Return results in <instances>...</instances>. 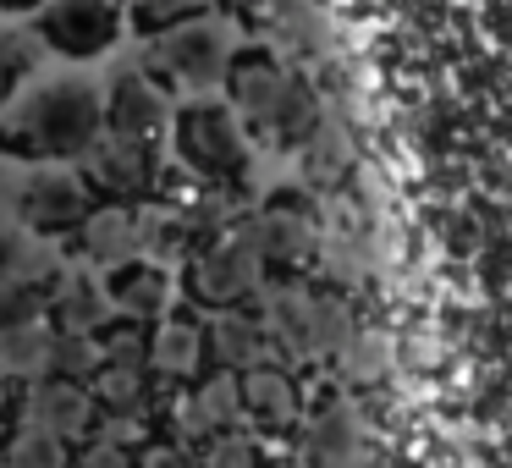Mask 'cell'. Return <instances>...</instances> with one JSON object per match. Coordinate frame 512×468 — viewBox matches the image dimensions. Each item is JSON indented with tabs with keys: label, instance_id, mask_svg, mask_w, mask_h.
<instances>
[{
	"label": "cell",
	"instance_id": "obj_1",
	"mask_svg": "<svg viewBox=\"0 0 512 468\" xmlns=\"http://www.w3.org/2000/svg\"><path fill=\"white\" fill-rule=\"evenodd\" d=\"M105 133V94L83 78L28 89L0 116V160L17 166H78Z\"/></svg>",
	"mask_w": 512,
	"mask_h": 468
},
{
	"label": "cell",
	"instance_id": "obj_28",
	"mask_svg": "<svg viewBox=\"0 0 512 468\" xmlns=\"http://www.w3.org/2000/svg\"><path fill=\"white\" fill-rule=\"evenodd\" d=\"M50 331H56V325H50ZM94 369H100V336H67V331H56V342H50V375L83 380V386H89Z\"/></svg>",
	"mask_w": 512,
	"mask_h": 468
},
{
	"label": "cell",
	"instance_id": "obj_3",
	"mask_svg": "<svg viewBox=\"0 0 512 468\" xmlns=\"http://www.w3.org/2000/svg\"><path fill=\"white\" fill-rule=\"evenodd\" d=\"M171 155L204 188H243L248 171H254V138L243 133V122L226 100L199 94L171 116Z\"/></svg>",
	"mask_w": 512,
	"mask_h": 468
},
{
	"label": "cell",
	"instance_id": "obj_29",
	"mask_svg": "<svg viewBox=\"0 0 512 468\" xmlns=\"http://www.w3.org/2000/svg\"><path fill=\"white\" fill-rule=\"evenodd\" d=\"M100 364H122V369H149V325L133 320H111L100 331Z\"/></svg>",
	"mask_w": 512,
	"mask_h": 468
},
{
	"label": "cell",
	"instance_id": "obj_35",
	"mask_svg": "<svg viewBox=\"0 0 512 468\" xmlns=\"http://www.w3.org/2000/svg\"><path fill=\"white\" fill-rule=\"evenodd\" d=\"M215 6H237V0H215Z\"/></svg>",
	"mask_w": 512,
	"mask_h": 468
},
{
	"label": "cell",
	"instance_id": "obj_20",
	"mask_svg": "<svg viewBox=\"0 0 512 468\" xmlns=\"http://www.w3.org/2000/svg\"><path fill=\"white\" fill-rule=\"evenodd\" d=\"M61 248H50L45 237L23 232L0 215V287H23V281H56L61 276Z\"/></svg>",
	"mask_w": 512,
	"mask_h": 468
},
{
	"label": "cell",
	"instance_id": "obj_17",
	"mask_svg": "<svg viewBox=\"0 0 512 468\" xmlns=\"http://www.w3.org/2000/svg\"><path fill=\"white\" fill-rule=\"evenodd\" d=\"M237 391H243V413L248 424H259L265 435H287L298 424V380L276 364H259L248 375H237Z\"/></svg>",
	"mask_w": 512,
	"mask_h": 468
},
{
	"label": "cell",
	"instance_id": "obj_12",
	"mask_svg": "<svg viewBox=\"0 0 512 468\" xmlns=\"http://www.w3.org/2000/svg\"><path fill=\"white\" fill-rule=\"evenodd\" d=\"M12 419L39 424V430L61 435L67 446H83L94 430H100V408H94L89 386H83V380H61V375H45V380H34V386H17V413Z\"/></svg>",
	"mask_w": 512,
	"mask_h": 468
},
{
	"label": "cell",
	"instance_id": "obj_25",
	"mask_svg": "<svg viewBox=\"0 0 512 468\" xmlns=\"http://www.w3.org/2000/svg\"><path fill=\"white\" fill-rule=\"evenodd\" d=\"M50 320V281H23V287H0V336L28 331Z\"/></svg>",
	"mask_w": 512,
	"mask_h": 468
},
{
	"label": "cell",
	"instance_id": "obj_18",
	"mask_svg": "<svg viewBox=\"0 0 512 468\" xmlns=\"http://www.w3.org/2000/svg\"><path fill=\"white\" fill-rule=\"evenodd\" d=\"M89 397L100 408V424H133L155 413V375L149 369H122V364H100L89 375Z\"/></svg>",
	"mask_w": 512,
	"mask_h": 468
},
{
	"label": "cell",
	"instance_id": "obj_21",
	"mask_svg": "<svg viewBox=\"0 0 512 468\" xmlns=\"http://www.w3.org/2000/svg\"><path fill=\"white\" fill-rule=\"evenodd\" d=\"M50 342H56L50 320L0 336V380L6 386H34V380H45L50 375Z\"/></svg>",
	"mask_w": 512,
	"mask_h": 468
},
{
	"label": "cell",
	"instance_id": "obj_9",
	"mask_svg": "<svg viewBox=\"0 0 512 468\" xmlns=\"http://www.w3.org/2000/svg\"><path fill=\"white\" fill-rule=\"evenodd\" d=\"M83 182L94 188V199L100 204H144L160 193V160L155 149L144 144H127V138H111L100 133L94 138V149L78 160Z\"/></svg>",
	"mask_w": 512,
	"mask_h": 468
},
{
	"label": "cell",
	"instance_id": "obj_7",
	"mask_svg": "<svg viewBox=\"0 0 512 468\" xmlns=\"http://www.w3.org/2000/svg\"><path fill=\"white\" fill-rule=\"evenodd\" d=\"M127 34L122 0H45L34 12V45L61 61H100Z\"/></svg>",
	"mask_w": 512,
	"mask_h": 468
},
{
	"label": "cell",
	"instance_id": "obj_31",
	"mask_svg": "<svg viewBox=\"0 0 512 468\" xmlns=\"http://www.w3.org/2000/svg\"><path fill=\"white\" fill-rule=\"evenodd\" d=\"M138 468H204V463L182 441H144L138 446Z\"/></svg>",
	"mask_w": 512,
	"mask_h": 468
},
{
	"label": "cell",
	"instance_id": "obj_26",
	"mask_svg": "<svg viewBox=\"0 0 512 468\" xmlns=\"http://www.w3.org/2000/svg\"><path fill=\"white\" fill-rule=\"evenodd\" d=\"M34 61H39L34 39L17 34V28H0V111H6L17 94H23V83H28V72H34Z\"/></svg>",
	"mask_w": 512,
	"mask_h": 468
},
{
	"label": "cell",
	"instance_id": "obj_14",
	"mask_svg": "<svg viewBox=\"0 0 512 468\" xmlns=\"http://www.w3.org/2000/svg\"><path fill=\"white\" fill-rule=\"evenodd\" d=\"M204 342H210V369H226V375H248V369L270 364L276 358V342H270V325L259 320L254 309H221L210 325H204Z\"/></svg>",
	"mask_w": 512,
	"mask_h": 468
},
{
	"label": "cell",
	"instance_id": "obj_13",
	"mask_svg": "<svg viewBox=\"0 0 512 468\" xmlns=\"http://www.w3.org/2000/svg\"><path fill=\"white\" fill-rule=\"evenodd\" d=\"M105 298H111L116 320L160 325L177 309V276H171L160 259H133V265H116L111 276H105Z\"/></svg>",
	"mask_w": 512,
	"mask_h": 468
},
{
	"label": "cell",
	"instance_id": "obj_30",
	"mask_svg": "<svg viewBox=\"0 0 512 468\" xmlns=\"http://www.w3.org/2000/svg\"><path fill=\"white\" fill-rule=\"evenodd\" d=\"M199 463L204 468H265V452H259V441L248 430H226V435H215V441L204 446Z\"/></svg>",
	"mask_w": 512,
	"mask_h": 468
},
{
	"label": "cell",
	"instance_id": "obj_24",
	"mask_svg": "<svg viewBox=\"0 0 512 468\" xmlns=\"http://www.w3.org/2000/svg\"><path fill=\"white\" fill-rule=\"evenodd\" d=\"M215 0H127V28H133L138 39H155L166 34V28L177 23H193V17H210Z\"/></svg>",
	"mask_w": 512,
	"mask_h": 468
},
{
	"label": "cell",
	"instance_id": "obj_5",
	"mask_svg": "<svg viewBox=\"0 0 512 468\" xmlns=\"http://www.w3.org/2000/svg\"><path fill=\"white\" fill-rule=\"evenodd\" d=\"M226 61H232V39L215 17H193L166 34L144 39V72L171 94H210L221 89Z\"/></svg>",
	"mask_w": 512,
	"mask_h": 468
},
{
	"label": "cell",
	"instance_id": "obj_8",
	"mask_svg": "<svg viewBox=\"0 0 512 468\" xmlns=\"http://www.w3.org/2000/svg\"><path fill=\"white\" fill-rule=\"evenodd\" d=\"M94 188L83 182L78 166H34V177L12 193V215L23 232L45 237V243H67L94 210Z\"/></svg>",
	"mask_w": 512,
	"mask_h": 468
},
{
	"label": "cell",
	"instance_id": "obj_37",
	"mask_svg": "<svg viewBox=\"0 0 512 468\" xmlns=\"http://www.w3.org/2000/svg\"><path fill=\"white\" fill-rule=\"evenodd\" d=\"M0 468H6V463H0Z\"/></svg>",
	"mask_w": 512,
	"mask_h": 468
},
{
	"label": "cell",
	"instance_id": "obj_4",
	"mask_svg": "<svg viewBox=\"0 0 512 468\" xmlns=\"http://www.w3.org/2000/svg\"><path fill=\"white\" fill-rule=\"evenodd\" d=\"M259 320L270 325V342L292 358H325L353 342V314L336 292H314L292 276H265L259 287Z\"/></svg>",
	"mask_w": 512,
	"mask_h": 468
},
{
	"label": "cell",
	"instance_id": "obj_16",
	"mask_svg": "<svg viewBox=\"0 0 512 468\" xmlns=\"http://www.w3.org/2000/svg\"><path fill=\"white\" fill-rule=\"evenodd\" d=\"M116 320L111 298H105V281H94L89 270H61L50 281V325L67 336H100Z\"/></svg>",
	"mask_w": 512,
	"mask_h": 468
},
{
	"label": "cell",
	"instance_id": "obj_6",
	"mask_svg": "<svg viewBox=\"0 0 512 468\" xmlns=\"http://www.w3.org/2000/svg\"><path fill=\"white\" fill-rule=\"evenodd\" d=\"M265 276H270L265 259L243 243L237 226L204 237V243L188 254V265H182V287H188V298L199 303V309H215V314L254 303L259 287H265Z\"/></svg>",
	"mask_w": 512,
	"mask_h": 468
},
{
	"label": "cell",
	"instance_id": "obj_2",
	"mask_svg": "<svg viewBox=\"0 0 512 468\" xmlns=\"http://www.w3.org/2000/svg\"><path fill=\"white\" fill-rule=\"evenodd\" d=\"M221 89H226L221 100L237 111L243 133L259 138L265 149H276V155H298V149L325 127L314 89L276 56V50H265V45L232 50Z\"/></svg>",
	"mask_w": 512,
	"mask_h": 468
},
{
	"label": "cell",
	"instance_id": "obj_11",
	"mask_svg": "<svg viewBox=\"0 0 512 468\" xmlns=\"http://www.w3.org/2000/svg\"><path fill=\"white\" fill-rule=\"evenodd\" d=\"M237 232H243V243L254 248L259 259H265V270H298L303 259L314 254V221H309V210H303V199H292V193H276V199H265L259 210H248L243 221H237Z\"/></svg>",
	"mask_w": 512,
	"mask_h": 468
},
{
	"label": "cell",
	"instance_id": "obj_19",
	"mask_svg": "<svg viewBox=\"0 0 512 468\" xmlns=\"http://www.w3.org/2000/svg\"><path fill=\"white\" fill-rule=\"evenodd\" d=\"M364 457V430H358V413L347 402H331L309 419L303 430V463L309 468H358Z\"/></svg>",
	"mask_w": 512,
	"mask_h": 468
},
{
	"label": "cell",
	"instance_id": "obj_22",
	"mask_svg": "<svg viewBox=\"0 0 512 468\" xmlns=\"http://www.w3.org/2000/svg\"><path fill=\"white\" fill-rule=\"evenodd\" d=\"M0 463L6 468H72V446L61 435L39 430V424L12 419V430H0Z\"/></svg>",
	"mask_w": 512,
	"mask_h": 468
},
{
	"label": "cell",
	"instance_id": "obj_10",
	"mask_svg": "<svg viewBox=\"0 0 512 468\" xmlns=\"http://www.w3.org/2000/svg\"><path fill=\"white\" fill-rule=\"evenodd\" d=\"M171 116H177V94L160 89L144 67L116 72L111 94H105V133H111V138L160 149V138L171 133Z\"/></svg>",
	"mask_w": 512,
	"mask_h": 468
},
{
	"label": "cell",
	"instance_id": "obj_34",
	"mask_svg": "<svg viewBox=\"0 0 512 468\" xmlns=\"http://www.w3.org/2000/svg\"><path fill=\"white\" fill-rule=\"evenodd\" d=\"M0 419H6V391H0Z\"/></svg>",
	"mask_w": 512,
	"mask_h": 468
},
{
	"label": "cell",
	"instance_id": "obj_15",
	"mask_svg": "<svg viewBox=\"0 0 512 468\" xmlns=\"http://www.w3.org/2000/svg\"><path fill=\"white\" fill-rule=\"evenodd\" d=\"M210 369V342H204V325L188 314L171 309L160 325H149V375L166 380V386H188Z\"/></svg>",
	"mask_w": 512,
	"mask_h": 468
},
{
	"label": "cell",
	"instance_id": "obj_32",
	"mask_svg": "<svg viewBox=\"0 0 512 468\" xmlns=\"http://www.w3.org/2000/svg\"><path fill=\"white\" fill-rule=\"evenodd\" d=\"M45 0H0V17H34Z\"/></svg>",
	"mask_w": 512,
	"mask_h": 468
},
{
	"label": "cell",
	"instance_id": "obj_36",
	"mask_svg": "<svg viewBox=\"0 0 512 468\" xmlns=\"http://www.w3.org/2000/svg\"><path fill=\"white\" fill-rule=\"evenodd\" d=\"M0 210H6V193H0Z\"/></svg>",
	"mask_w": 512,
	"mask_h": 468
},
{
	"label": "cell",
	"instance_id": "obj_27",
	"mask_svg": "<svg viewBox=\"0 0 512 468\" xmlns=\"http://www.w3.org/2000/svg\"><path fill=\"white\" fill-rule=\"evenodd\" d=\"M298 160H303V182L309 188H331V182L347 177V144L336 133H325V127L298 149Z\"/></svg>",
	"mask_w": 512,
	"mask_h": 468
},
{
	"label": "cell",
	"instance_id": "obj_33",
	"mask_svg": "<svg viewBox=\"0 0 512 468\" xmlns=\"http://www.w3.org/2000/svg\"><path fill=\"white\" fill-rule=\"evenodd\" d=\"M265 468H309V463H303V457H270Z\"/></svg>",
	"mask_w": 512,
	"mask_h": 468
},
{
	"label": "cell",
	"instance_id": "obj_23",
	"mask_svg": "<svg viewBox=\"0 0 512 468\" xmlns=\"http://www.w3.org/2000/svg\"><path fill=\"white\" fill-rule=\"evenodd\" d=\"M72 468H138V430L133 424H100L83 446H72Z\"/></svg>",
	"mask_w": 512,
	"mask_h": 468
}]
</instances>
